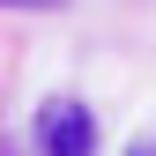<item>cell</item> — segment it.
<instances>
[{"instance_id":"1","label":"cell","mask_w":156,"mask_h":156,"mask_svg":"<svg viewBox=\"0 0 156 156\" xmlns=\"http://www.w3.org/2000/svg\"><path fill=\"white\" fill-rule=\"evenodd\" d=\"M37 149L45 156H97V119L82 97H45L37 112Z\"/></svg>"},{"instance_id":"2","label":"cell","mask_w":156,"mask_h":156,"mask_svg":"<svg viewBox=\"0 0 156 156\" xmlns=\"http://www.w3.org/2000/svg\"><path fill=\"white\" fill-rule=\"evenodd\" d=\"M126 156H156V134H141V141H134V149H126Z\"/></svg>"}]
</instances>
